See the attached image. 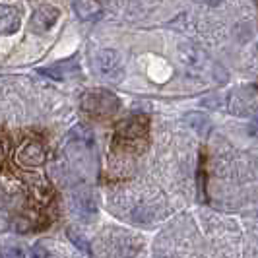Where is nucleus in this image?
<instances>
[{"label":"nucleus","mask_w":258,"mask_h":258,"mask_svg":"<svg viewBox=\"0 0 258 258\" xmlns=\"http://www.w3.org/2000/svg\"><path fill=\"white\" fill-rule=\"evenodd\" d=\"M76 208L78 212L84 216V218H88V214L93 216L95 214V204H93V198H90L88 194H78L76 196Z\"/></svg>","instance_id":"obj_9"},{"label":"nucleus","mask_w":258,"mask_h":258,"mask_svg":"<svg viewBox=\"0 0 258 258\" xmlns=\"http://www.w3.org/2000/svg\"><path fill=\"white\" fill-rule=\"evenodd\" d=\"M208 4H210V6H218V4H220L221 0H206Z\"/></svg>","instance_id":"obj_16"},{"label":"nucleus","mask_w":258,"mask_h":258,"mask_svg":"<svg viewBox=\"0 0 258 258\" xmlns=\"http://www.w3.org/2000/svg\"><path fill=\"white\" fill-rule=\"evenodd\" d=\"M47 159L45 148L39 142H27L20 148V152L16 154V161L22 167H41Z\"/></svg>","instance_id":"obj_4"},{"label":"nucleus","mask_w":258,"mask_h":258,"mask_svg":"<svg viewBox=\"0 0 258 258\" xmlns=\"http://www.w3.org/2000/svg\"><path fill=\"white\" fill-rule=\"evenodd\" d=\"M186 118H188V122L192 124V128L196 130V132H200V134H206V130L210 128V120H208V116L202 115V113H188Z\"/></svg>","instance_id":"obj_10"},{"label":"nucleus","mask_w":258,"mask_h":258,"mask_svg":"<svg viewBox=\"0 0 258 258\" xmlns=\"http://www.w3.org/2000/svg\"><path fill=\"white\" fill-rule=\"evenodd\" d=\"M22 26V18H20V12L14 8V6H8V4H0V33L4 35H12L16 33Z\"/></svg>","instance_id":"obj_7"},{"label":"nucleus","mask_w":258,"mask_h":258,"mask_svg":"<svg viewBox=\"0 0 258 258\" xmlns=\"http://www.w3.org/2000/svg\"><path fill=\"white\" fill-rule=\"evenodd\" d=\"M248 134H250V136H258V115L250 120V124H248Z\"/></svg>","instance_id":"obj_15"},{"label":"nucleus","mask_w":258,"mask_h":258,"mask_svg":"<svg viewBox=\"0 0 258 258\" xmlns=\"http://www.w3.org/2000/svg\"><path fill=\"white\" fill-rule=\"evenodd\" d=\"M93 64H95V70L97 74L107 80V82H120L124 78V66H122V60H120V54L111 49H105V51H99L93 58Z\"/></svg>","instance_id":"obj_2"},{"label":"nucleus","mask_w":258,"mask_h":258,"mask_svg":"<svg viewBox=\"0 0 258 258\" xmlns=\"http://www.w3.org/2000/svg\"><path fill=\"white\" fill-rule=\"evenodd\" d=\"M150 128V118L146 115H134L124 118L118 126H116V136L122 140V142L136 144L138 140H142L144 136L148 134Z\"/></svg>","instance_id":"obj_3"},{"label":"nucleus","mask_w":258,"mask_h":258,"mask_svg":"<svg viewBox=\"0 0 258 258\" xmlns=\"http://www.w3.org/2000/svg\"><path fill=\"white\" fill-rule=\"evenodd\" d=\"M31 254H33V256H37V258H41V256H43V258H49V256H51V252H49L47 248H43L41 245H35V246H33Z\"/></svg>","instance_id":"obj_14"},{"label":"nucleus","mask_w":258,"mask_h":258,"mask_svg":"<svg viewBox=\"0 0 258 258\" xmlns=\"http://www.w3.org/2000/svg\"><path fill=\"white\" fill-rule=\"evenodd\" d=\"M74 10L82 22H97L103 16L97 0H74Z\"/></svg>","instance_id":"obj_8"},{"label":"nucleus","mask_w":258,"mask_h":258,"mask_svg":"<svg viewBox=\"0 0 258 258\" xmlns=\"http://www.w3.org/2000/svg\"><path fill=\"white\" fill-rule=\"evenodd\" d=\"M39 74L43 76L54 78V80H66V78H72L80 74V64H78V58H66V60H60L56 64H51L47 68H39Z\"/></svg>","instance_id":"obj_6"},{"label":"nucleus","mask_w":258,"mask_h":258,"mask_svg":"<svg viewBox=\"0 0 258 258\" xmlns=\"http://www.w3.org/2000/svg\"><path fill=\"white\" fill-rule=\"evenodd\" d=\"M118 97L107 90H91L82 95V111L97 118L113 116L118 111Z\"/></svg>","instance_id":"obj_1"},{"label":"nucleus","mask_w":258,"mask_h":258,"mask_svg":"<svg viewBox=\"0 0 258 258\" xmlns=\"http://www.w3.org/2000/svg\"><path fill=\"white\" fill-rule=\"evenodd\" d=\"M2 256L4 258H22V256H26V252H24L20 246H6V248L2 250Z\"/></svg>","instance_id":"obj_13"},{"label":"nucleus","mask_w":258,"mask_h":258,"mask_svg":"<svg viewBox=\"0 0 258 258\" xmlns=\"http://www.w3.org/2000/svg\"><path fill=\"white\" fill-rule=\"evenodd\" d=\"M58 16H60L58 8L45 4V6L37 8L35 14L31 16V20H29V27H31V31H33V33H45V31H49V29L56 24Z\"/></svg>","instance_id":"obj_5"},{"label":"nucleus","mask_w":258,"mask_h":258,"mask_svg":"<svg viewBox=\"0 0 258 258\" xmlns=\"http://www.w3.org/2000/svg\"><path fill=\"white\" fill-rule=\"evenodd\" d=\"M66 235H68V239L72 241V245H76L82 252L91 254V246H90V241H88V239H84V237H82L78 231H74V229H68V231H66Z\"/></svg>","instance_id":"obj_11"},{"label":"nucleus","mask_w":258,"mask_h":258,"mask_svg":"<svg viewBox=\"0 0 258 258\" xmlns=\"http://www.w3.org/2000/svg\"><path fill=\"white\" fill-rule=\"evenodd\" d=\"M8 152H10V140H8L4 134H0V165L6 161Z\"/></svg>","instance_id":"obj_12"}]
</instances>
